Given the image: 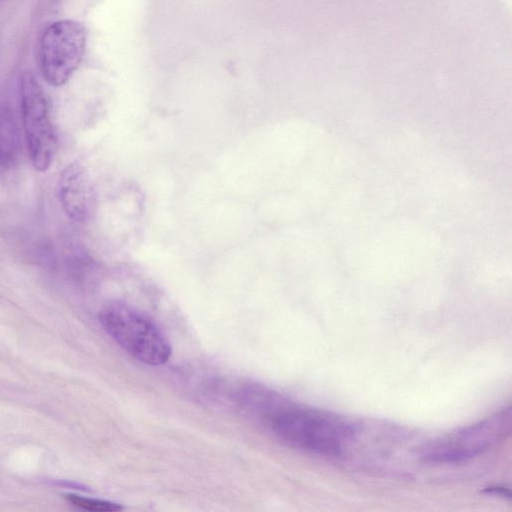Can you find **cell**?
Returning <instances> with one entry per match:
<instances>
[{
	"instance_id": "cell-1",
	"label": "cell",
	"mask_w": 512,
	"mask_h": 512,
	"mask_svg": "<svg viewBox=\"0 0 512 512\" xmlns=\"http://www.w3.org/2000/svg\"><path fill=\"white\" fill-rule=\"evenodd\" d=\"M265 422L285 444L322 456L342 454L357 433L356 425L343 417L284 400Z\"/></svg>"
},
{
	"instance_id": "cell-6",
	"label": "cell",
	"mask_w": 512,
	"mask_h": 512,
	"mask_svg": "<svg viewBox=\"0 0 512 512\" xmlns=\"http://www.w3.org/2000/svg\"><path fill=\"white\" fill-rule=\"evenodd\" d=\"M58 194L65 213L75 221H83L87 214V186L80 164L73 162L62 169Z\"/></svg>"
},
{
	"instance_id": "cell-7",
	"label": "cell",
	"mask_w": 512,
	"mask_h": 512,
	"mask_svg": "<svg viewBox=\"0 0 512 512\" xmlns=\"http://www.w3.org/2000/svg\"><path fill=\"white\" fill-rule=\"evenodd\" d=\"M21 153V137L13 109L0 103V172H7L18 163Z\"/></svg>"
},
{
	"instance_id": "cell-3",
	"label": "cell",
	"mask_w": 512,
	"mask_h": 512,
	"mask_svg": "<svg viewBox=\"0 0 512 512\" xmlns=\"http://www.w3.org/2000/svg\"><path fill=\"white\" fill-rule=\"evenodd\" d=\"M511 407L424 444L419 458L426 464H454L471 460L503 441L511 432Z\"/></svg>"
},
{
	"instance_id": "cell-8",
	"label": "cell",
	"mask_w": 512,
	"mask_h": 512,
	"mask_svg": "<svg viewBox=\"0 0 512 512\" xmlns=\"http://www.w3.org/2000/svg\"><path fill=\"white\" fill-rule=\"evenodd\" d=\"M65 499L71 505L87 511L117 512L124 509L122 505L115 502L85 497L77 494H67Z\"/></svg>"
},
{
	"instance_id": "cell-5",
	"label": "cell",
	"mask_w": 512,
	"mask_h": 512,
	"mask_svg": "<svg viewBox=\"0 0 512 512\" xmlns=\"http://www.w3.org/2000/svg\"><path fill=\"white\" fill-rule=\"evenodd\" d=\"M21 116L27 151L37 171H46L54 161L57 137L46 95L31 73L20 82Z\"/></svg>"
},
{
	"instance_id": "cell-4",
	"label": "cell",
	"mask_w": 512,
	"mask_h": 512,
	"mask_svg": "<svg viewBox=\"0 0 512 512\" xmlns=\"http://www.w3.org/2000/svg\"><path fill=\"white\" fill-rule=\"evenodd\" d=\"M86 41L85 27L78 21L62 19L47 26L38 46L43 79L54 87L67 83L83 60Z\"/></svg>"
},
{
	"instance_id": "cell-2",
	"label": "cell",
	"mask_w": 512,
	"mask_h": 512,
	"mask_svg": "<svg viewBox=\"0 0 512 512\" xmlns=\"http://www.w3.org/2000/svg\"><path fill=\"white\" fill-rule=\"evenodd\" d=\"M99 321L110 337L130 356L151 366L165 364L172 348L162 331L143 313L122 303L102 307Z\"/></svg>"
}]
</instances>
